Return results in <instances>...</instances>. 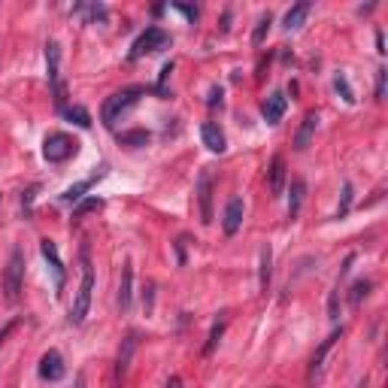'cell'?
I'll return each instance as SVG.
<instances>
[{
    "instance_id": "6da1fadb",
    "label": "cell",
    "mask_w": 388,
    "mask_h": 388,
    "mask_svg": "<svg viewBox=\"0 0 388 388\" xmlns=\"http://www.w3.org/2000/svg\"><path fill=\"white\" fill-rule=\"evenodd\" d=\"M79 261H82V279H79V291L73 298V306H70V322L73 325H82L85 316L91 310V291H95V270H91V258H88V249L82 246V255H79Z\"/></svg>"
},
{
    "instance_id": "7a4b0ae2",
    "label": "cell",
    "mask_w": 388,
    "mask_h": 388,
    "mask_svg": "<svg viewBox=\"0 0 388 388\" xmlns=\"http://www.w3.org/2000/svg\"><path fill=\"white\" fill-rule=\"evenodd\" d=\"M146 95V88L143 85H131V88H122V91H116L112 97H107V104H104V109H100V119H104V124L107 128H116V122L128 112L136 100H140Z\"/></svg>"
},
{
    "instance_id": "3957f363",
    "label": "cell",
    "mask_w": 388,
    "mask_h": 388,
    "mask_svg": "<svg viewBox=\"0 0 388 388\" xmlns=\"http://www.w3.org/2000/svg\"><path fill=\"white\" fill-rule=\"evenodd\" d=\"M45 67H49V85L58 112L67 109V88L61 82V45L58 43H45Z\"/></svg>"
},
{
    "instance_id": "277c9868",
    "label": "cell",
    "mask_w": 388,
    "mask_h": 388,
    "mask_svg": "<svg viewBox=\"0 0 388 388\" xmlns=\"http://www.w3.org/2000/svg\"><path fill=\"white\" fill-rule=\"evenodd\" d=\"M21 282H25V252L13 249L6 261V273H4V291H6V303H16L21 298Z\"/></svg>"
},
{
    "instance_id": "5b68a950",
    "label": "cell",
    "mask_w": 388,
    "mask_h": 388,
    "mask_svg": "<svg viewBox=\"0 0 388 388\" xmlns=\"http://www.w3.org/2000/svg\"><path fill=\"white\" fill-rule=\"evenodd\" d=\"M167 45H170V33L152 25V28H146L140 37L134 40L128 58H131V61H140L143 55H152V52H158V49H167Z\"/></svg>"
},
{
    "instance_id": "8992f818",
    "label": "cell",
    "mask_w": 388,
    "mask_h": 388,
    "mask_svg": "<svg viewBox=\"0 0 388 388\" xmlns=\"http://www.w3.org/2000/svg\"><path fill=\"white\" fill-rule=\"evenodd\" d=\"M76 149H79V143L67 134H49L45 136V143H43V155H45V161L49 164H64L67 158L76 155Z\"/></svg>"
},
{
    "instance_id": "52a82bcc",
    "label": "cell",
    "mask_w": 388,
    "mask_h": 388,
    "mask_svg": "<svg viewBox=\"0 0 388 388\" xmlns=\"http://www.w3.org/2000/svg\"><path fill=\"white\" fill-rule=\"evenodd\" d=\"M340 337H343V328H337L334 334H330V337L325 340V343L316 349V355H313V361H310V367H306V385H310V388H318V385H322V376H325V358H328V352L334 349V343H337Z\"/></svg>"
},
{
    "instance_id": "ba28073f",
    "label": "cell",
    "mask_w": 388,
    "mask_h": 388,
    "mask_svg": "<svg viewBox=\"0 0 388 388\" xmlns=\"http://www.w3.org/2000/svg\"><path fill=\"white\" fill-rule=\"evenodd\" d=\"M40 252L45 258V264H49L52 276H55V294L64 291V282H67V270L61 264V255H58V246L52 243V239H40Z\"/></svg>"
},
{
    "instance_id": "9c48e42d",
    "label": "cell",
    "mask_w": 388,
    "mask_h": 388,
    "mask_svg": "<svg viewBox=\"0 0 388 388\" xmlns=\"http://www.w3.org/2000/svg\"><path fill=\"white\" fill-rule=\"evenodd\" d=\"M40 376H43V379H49V382H58L64 376V358H61L58 349H49L40 358Z\"/></svg>"
},
{
    "instance_id": "30bf717a",
    "label": "cell",
    "mask_w": 388,
    "mask_h": 388,
    "mask_svg": "<svg viewBox=\"0 0 388 388\" xmlns=\"http://www.w3.org/2000/svg\"><path fill=\"white\" fill-rule=\"evenodd\" d=\"M285 109H289V97L282 95V91H273V95L264 100V107H261V112H264V122L267 124H279Z\"/></svg>"
},
{
    "instance_id": "8fae6325",
    "label": "cell",
    "mask_w": 388,
    "mask_h": 388,
    "mask_svg": "<svg viewBox=\"0 0 388 388\" xmlns=\"http://www.w3.org/2000/svg\"><path fill=\"white\" fill-rule=\"evenodd\" d=\"M198 200H200V219L203 225L212 222V176L210 173H200L198 179Z\"/></svg>"
},
{
    "instance_id": "7c38bea8",
    "label": "cell",
    "mask_w": 388,
    "mask_h": 388,
    "mask_svg": "<svg viewBox=\"0 0 388 388\" xmlns=\"http://www.w3.org/2000/svg\"><path fill=\"white\" fill-rule=\"evenodd\" d=\"M131 285H134V264H131V258H128L122 264V282H119V310L122 313L131 310V298H134Z\"/></svg>"
},
{
    "instance_id": "4fadbf2b",
    "label": "cell",
    "mask_w": 388,
    "mask_h": 388,
    "mask_svg": "<svg viewBox=\"0 0 388 388\" xmlns=\"http://www.w3.org/2000/svg\"><path fill=\"white\" fill-rule=\"evenodd\" d=\"M134 349H136V334H128V337L122 340V349H119V358H116V382H122L124 376H128Z\"/></svg>"
},
{
    "instance_id": "5bb4252c",
    "label": "cell",
    "mask_w": 388,
    "mask_h": 388,
    "mask_svg": "<svg viewBox=\"0 0 388 388\" xmlns=\"http://www.w3.org/2000/svg\"><path fill=\"white\" fill-rule=\"evenodd\" d=\"M239 225H243V200H239V198H231V200H227V210H225V222H222V227H225L227 237H234V234L239 231Z\"/></svg>"
},
{
    "instance_id": "9a60e30c",
    "label": "cell",
    "mask_w": 388,
    "mask_h": 388,
    "mask_svg": "<svg viewBox=\"0 0 388 388\" xmlns=\"http://www.w3.org/2000/svg\"><path fill=\"white\" fill-rule=\"evenodd\" d=\"M316 128H318V112H316V109H310V112H306V116H303V124H301L298 136H294V149L303 152L306 146H310V140H313Z\"/></svg>"
},
{
    "instance_id": "2e32d148",
    "label": "cell",
    "mask_w": 388,
    "mask_h": 388,
    "mask_svg": "<svg viewBox=\"0 0 388 388\" xmlns=\"http://www.w3.org/2000/svg\"><path fill=\"white\" fill-rule=\"evenodd\" d=\"M200 136H203V146H207V149L210 152H225L227 149V143H225V134H222V128H219V124H212V122H207V124H203V128H200Z\"/></svg>"
},
{
    "instance_id": "e0dca14e",
    "label": "cell",
    "mask_w": 388,
    "mask_h": 388,
    "mask_svg": "<svg viewBox=\"0 0 388 388\" xmlns=\"http://www.w3.org/2000/svg\"><path fill=\"white\" fill-rule=\"evenodd\" d=\"M267 176H270V191H273V198H282V191H285V161H282V155H276V158L270 161Z\"/></svg>"
},
{
    "instance_id": "ac0fdd59",
    "label": "cell",
    "mask_w": 388,
    "mask_h": 388,
    "mask_svg": "<svg viewBox=\"0 0 388 388\" xmlns=\"http://www.w3.org/2000/svg\"><path fill=\"white\" fill-rule=\"evenodd\" d=\"M100 176H104V170H100V173H95V176H88V179H82V182H76V185H70V188L61 194V200H64V203H79V200L85 198V191L95 188V182H97Z\"/></svg>"
},
{
    "instance_id": "d6986e66",
    "label": "cell",
    "mask_w": 388,
    "mask_h": 388,
    "mask_svg": "<svg viewBox=\"0 0 388 388\" xmlns=\"http://www.w3.org/2000/svg\"><path fill=\"white\" fill-rule=\"evenodd\" d=\"M270 279H273V249H270V243L261 249V276H258V285H261V291L267 294V289H270Z\"/></svg>"
},
{
    "instance_id": "ffe728a7",
    "label": "cell",
    "mask_w": 388,
    "mask_h": 388,
    "mask_svg": "<svg viewBox=\"0 0 388 388\" xmlns=\"http://www.w3.org/2000/svg\"><path fill=\"white\" fill-rule=\"evenodd\" d=\"M303 194H306V182H303V179H291V198H289V219H298V212H301V203H303Z\"/></svg>"
},
{
    "instance_id": "44dd1931",
    "label": "cell",
    "mask_w": 388,
    "mask_h": 388,
    "mask_svg": "<svg viewBox=\"0 0 388 388\" xmlns=\"http://www.w3.org/2000/svg\"><path fill=\"white\" fill-rule=\"evenodd\" d=\"M310 16V4H294L289 13H285V31H298L301 25H303V18Z\"/></svg>"
},
{
    "instance_id": "7402d4cb",
    "label": "cell",
    "mask_w": 388,
    "mask_h": 388,
    "mask_svg": "<svg viewBox=\"0 0 388 388\" xmlns=\"http://www.w3.org/2000/svg\"><path fill=\"white\" fill-rule=\"evenodd\" d=\"M370 289H373L370 279H358L355 285H352V291H349V303H352V306H361V301L370 294Z\"/></svg>"
},
{
    "instance_id": "603a6c76",
    "label": "cell",
    "mask_w": 388,
    "mask_h": 388,
    "mask_svg": "<svg viewBox=\"0 0 388 388\" xmlns=\"http://www.w3.org/2000/svg\"><path fill=\"white\" fill-rule=\"evenodd\" d=\"M64 119L76 122L79 128H91V116H88V109H82V107H67L64 109Z\"/></svg>"
},
{
    "instance_id": "cb8c5ba5",
    "label": "cell",
    "mask_w": 388,
    "mask_h": 388,
    "mask_svg": "<svg viewBox=\"0 0 388 388\" xmlns=\"http://www.w3.org/2000/svg\"><path fill=\"white\" fill-rule=\"evenodd\" d=\"M119 140L124 146H136V149H140V146L149 143V131H124V134H119Z\"/></svg>"
},
{
    "instance_id": "d4e9b609",
    "label": "cell",
    "mask_w": 388,
    "mask_h": 388,
    "mask_svg": "<svg viewBox=\"0 0 388 388\" xmlns=\"http://www.w3.org/2000/svg\"><path fill=\"white\" fill-rule=\"evenodd\" d=\"M334 88H337V95H343L346 104H355V91H352L349 79H346L343 73H337V76H334Z\"/></svg>"
},
{
    "instance_id": "484cf974",
    "label": "cell",
    "mask_w": 388,
    "mask_h": 388,
    "mask_svg": "<svg viewBox=\"0 0 388 388\" xmlns=\"http://www.w3.org/2000/svg\"><path fill=\"white\" fill-rule=\"evenodd\" d=\"M270 25H273V16H270V13L258 18V28H255V33H252V43H255V45H261V43L267 40V33H270Z\"/></svg>"
},
{
    "instance_id": "4316f807",
    "label": "cell",
    "mask_w": 388,
    "mask_h": 388,
    "mask_svg": "<svg viewBox=\"0 0 388 388\" xmlns=\"http://www.w3.org/2000/svg\"><path fill=\"white\" fill-rule=\"evenodd\" d=\"M100 207H104V200H100V198H88V200H79V203H76V210H73V215L79 219V215H85V212H95V210H100Z\"/></svg>"
},
{
    "instance_id": "83f0119b",
    "label": "cell",
    "mask_w": 388,
    "mask_h": 388,
    "mask_svg": "<svg viewBox=\"0 0 388 388\" xmlns=\"http://www.w3.org/2000/svg\"><path fill=\"white\" fill-rule=\"evenodd\" d=\"M222 334H225V322H219V325H212V330H210V340H207V346H203V355H212V349L219 346V340H222Z\"/></svg>"
},
{
    "instance_id": "f1b7e54d",
    "label": "cell",
    "mask_w": 388,
    "mask_h": 388,
    "mask_svg": "<svg viewBox=\"0 0 388 388\" xmlns=\"http://www.w3.org/2000/svg\"><path fill=\"white\" fill-rule=\"evenodd\" d=\"M352 207V182H346L343 185V200H340V210H337V219H343V215L349 212Z\"/></svg>"
},
{
    "instance_id": "f546056e",
    "label": "cell",
    "mask_w": 388,
    "mask_h": 388,
    "mask_svg": "<svg viewBox=\"0 0 388 388\" xmlns=\"http://www.w3.org/2000/svg\"><path fill=\"white\" fill-rule=\"evenodd\" d=\"M40 185H31L28 191H21V210H25V215H31V207H33V198H37Z\"/></svg>"
},
{
    "instance_id": "4dcf8cb0",
    "label": "cell",
    "mask_w": 388,
    "mask_h": 388,
    "mask_svg": "<svg viewBox=\"0 0 388 388\" xmlns=\"http://www.w3.org/2000/svg\"><path fill=\"white\" fill-rule=\"evenodd\" d=\"M143 306H146V313H152V306H155V285L152 282H146V289H143Z\"/></svg>"
},
{
    "instance_id": "1f68e13d",
    "label": "cell",
    "mask_w": 388,
    "mask_h": 388,
    "mask_svg": "<svg viewBox=\"0 0 388 388\" xmlns=\"http://www.w3.org/2000/svg\"><path fill=\"white\" fill-rule=\"evenodd\" d=\"M170 73H173V61H167V64L161 67V76H158V95H164V85H167Z\"/></svg>"
},
{
    "instance_id": "d6a6232c",
    "label": "cell",
    "mask_w": 388,
    "mask_h": 388,
    "mask_svg": "<svg viewBox=\"0 0 388 388\" xmlns=\"http://www.w3.org/2000/svg\"><path fill=\"white\" fill-rule=\"evenodd\" d=\"M337 303H340V285H337L334 291H330V301H328V313H330V318H337V316H340Z\"/></svg>"
},
{
    "instance_id": "836d02e7",
    "label": "cell",
    "mask_w": 388,
    "mask_h": 388,
    "mask_svg": "<svg viewBox=\"0 0 388 388\" xmlns=\"http://www.w3.org/2000/svg\"><path fill=\"white\" fill-rule=\"evenodd\" d=\"M385 97V70H376V100Z\"/></svg>"
},
{
    "instance_id": "e575fe53",
    "label": "cell",
    "mask_w": 388,
    "mask_h": 388,
    "mask_svg": "<svg viewBox=\"0 0 388 388\" xmlns=\"http://www.w3.org/2000/svg\"><path fill=\"white\" fill-rule=\"evenodd\" d=\"M207 104H210V107H219V104H222V88H219V85H212V88H210Z\"/></svg>"
},
{
    "instance_id": "d590c367",
    "label": "cell",
    "mask_w": 388,
    "mask_h": 388,
    "mask_svg": "<svg viewBox=\"0 0 388 388\" xmlns=\"http://www.w3.org/2000/svg\"><path fill=\"white\" fill-rule=\"evenodd\" d=\"M176 9H179V13H185L191 21L194 18H198V6H185V4H176Z\"/></svg>"
},
{
    "instance_id": "8d00e7d4",
    "label": "cell",
    "mask_w": 388,
    "mask_h": 388,
    "mask_svg": "<svg viewBox=\"0 0 388 388\" xmlns=\"http://www.w3.org/2000/svg\"><path fill=\"white\" fill-rule=\"evenodd\" d=\"M13 328H16V318H13V322H6L4 328H0V346H4V340H6L9 334H13Z\"/></svg>"
},
{
    "instance_id": "74e56055",
    "label": "cell",
    "mask_w": 388,
    "mask_h": 388,
    "mask_svg": "<svg viewBox=\"0 0 388 388\" xmlns=\"http://www.w3.org/2000/svg\"><path fill=\"white\" fill-rule=\"evenodd\" d=\"M376 52H385V37H382V31H376Z\"/></svg>"
},
{
    "instance_id": "f35d334b",
    "label": "cell",
    "mask_w": 388,
    "mask_h": 388,
    "mask_svg": "<svg viewBox=\"0 0 388 388\" xmlns=\"http://www.w3.org/2000/svg\"><path fill=\"white\" fill-rule=\"evenodd\" d=\"M73 388H85V373H76V382H73Z\"/></svg>"
},
{
    "instance_id": "ab89813d",
    "label": "cell",
    "mask_w": 388,
    "mask_h": 388,
    "mask_svg": "<svg viewBox=\"0 0 388 388\" xmlns=\"http://www.w3.org/2000/svg\"><path fill=\"white\" fill-rule=\"evenodd\" d=\"M167 388H182V379H179V376H170V382H167Z\"/></svg>"
}]
</instances>
